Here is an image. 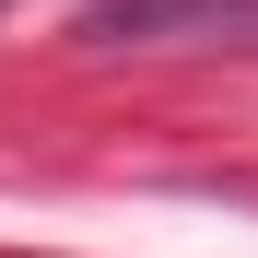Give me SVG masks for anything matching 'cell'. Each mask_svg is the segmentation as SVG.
Instances as JSON below:
<instances>
[{
	"instance_id": "cell-1",
	"label": "cell",
	"mask_w": 258,
	"mask_h": 258,
	"mask_svg": "<svg viewBox=\"0 0 258 258\" xmlns=\"http://www.w3.org/2000/svg\"><path fill=\"white\" fill-rule=\"evenodd\" d=\"M106 47H258V0H94Z\"/></svg>"
}]
</instances>
